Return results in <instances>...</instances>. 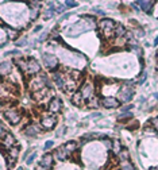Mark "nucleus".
<instances>
[{
    "label": "nucleus",
    "instance_id": "obj_23",
    "mask_svg": "<svg viewBox=\"0 0 158 170\" xmlns=\"http://www.w3.org/2000/svg\"><path fill=\"white\" fill-rule=\"evenodd\" d=\"M118 158H119L120 162H126V161H128V158H130V151H128V149L123 147L122 150H120V152L116 155Z\"/></svg>",
    "mask_w": 158,
    "mask_h": 170
},
{
    "label": "nucleus",
    "instance_id": "obj_41",
    "mask_svg": "<svg viewBox=\"0 0 158 170\" xmlns=\"http://www.w3.org/2000/svg\"><path fill=\"white\" fill-rule=\"evenodd\" d=\"M46 38H47V34L44 33L41 37H39V42H44V41H46Z\"/></svg>",
    "mask_w": 158,
    "mask_h": 170
},
{
    "label": "nucleus",
    "instance_id": "obj_51",
    "mask_svg": "<svg viewBox=\"0 0 158 170\" xmlns=\"http://www.w3.org/2000/svg\"><path fill=\"white\" fill-rule=\"evenodd\" d=\"M0 79H2V76H0Z\"/></svg>",
    "mask_w": 158,
    "mask_h": 170
},
{
    "label": "nucleus",
    "instance_id": "obj_46",
    "mask_svg": "<svg viewBox=\"0 0 158 170\" xmlns=\"http://www.w3.org/2000/svg\"><path fill=\"white\" fill-rule=\"evenodd\" d=\"M153 96H154V99H157V100H158V92H156V93H153Z\"/></svg>",
    "mask_w": 158,
    "mask_h": 170
},
{
    "label": "nucleus",
    "instance_id": "obj_5",
    "mask_svg": "<svg viewBox=\"0 0 158 170\" xmlns=\"http://www.w3.org/2000/svg\"><path fill=\"white\" fill-rule=\"evenodd\" d=\"M57 120H58L57 115H53V114L49 112V114H46V115H44V116L41 117L39 124H41L42 130H45V131H50V130H53L57 126Z\"/></svg>",
    "mask_w": 158,
    "mask_h": 170
},
{
    "label": "nucleus",
    "instance_id": "obj_31",
    "mask_svg": "<svg viewBox=\"0 0 158 170\" xmlns=\"http://www.w3.org/2000/svg\"><path fill=\"white\" fill-rule=\"evenodd\" d=\"M122 170H135V168L128 161H126V162H122Z\"/></svg>",
    "mask_w": 158,
    "mask_h": 170
},
{
    "label": "nucleus",
    "instance_id": "obj_11",
    "mask_svg": "<svg viewBox=\"0 0 158 170\" xmlns=\"http://www.w3.org/2000/svg\"><path fill=\"white\" fill-rule=\"evenodd\" d=\"M120 104V101L116 99V97H112V96H107L104 99L100 100V105H103L104 108L107 109H114V108H118Z\"/></svg>",
    "mask_w": 158,
    "mask_h": 170
},
{
    "label": "nucleus",
    "instance_id": "obj_40",
    "mask_svg": "<svg viewBox=\"0 0 158 170\" xmlns=\"http://www.w3.org/2000/svg\"><path fill=\"white\" fill-rule=\"evenodd\" d=\"M135 35L139 37V38H143V37H145V31H143L142 28H138V30H135Z\"/></svg>",
    "mask_w": 158,
    "mask_h": 170
},
{
    "label": "nucleus",
    "instance_id": "obj_43",
    "mask_svg": "<svg viewBox=\"0 0 158 170\" xmlns=\"http://www.w3.org/2000/svg\"><path fill=\"white\" fill-rule=\"evenodd\" d=\"M42 28H44V27H42V26H41V24H39V26H37V27H35V28H34V33H38V31H41V30H42Z\"/></svg>",
    "mask_w": 158,
    "mask_h": 170
},
{
    "label": "nucleus",
    "instance_id": "obj_6",
    "mask_svg": "<svg viewBox=\"0 0 158 170\" xmlns=\"http://www.w3.org/2000/svg\"><path fill=\"white\" fill-rule=\"evenodd\" d=\"M0 145H2L4 149L10 150L11 147H14V146L16 145V140H15V138H14L12 134H10V132H7V131L0 128Z\"/></svg>",
    "mask_w": 158,
    "mask_h": 170
},
{
    "label": "nucleus",
    "instance_id": "obj_29",
    "mask_svg": "<svg viewBox=\"0 0 158 170\" xmlns=\"http://www.w3.org/2000/svg\"><path fill=\"white\" fill-rule=\"evenodd\" d=\"M138 126H139V123L137 122V120H134V119H131V120H128L127 123H126V127L127 128H130V130H135Z\"/></svg>",
    "mask_w": 158,
    "mask_h": 170
},
{
    "label": "nucleus",
    "instance_id": "obj_19",
    "mask_svg": "<svg viewBox=\"0 0 158 170\" xmlns=\"http://www.w3.org/2000/svg\"><path fill=\"white\" fill-rule=\"evenodd\" d=\"M15 65L18 66V69L22 72L23 74H27V59L24 58H15L14 59Z\"/></svg>",
    "mask_w": 158,
    "mask_h": 170
},
{
    "label": "nucleus",
    "instance_id": "obj_1",
    "mask_svg": "<svg viewBox=\"0 0 158 170\" xmlns=\"http://www.w3.org/2000/svg\"><path fill=\"white\" fill-rule=\"evenodd\" d=\"M44 88H50V80H49V77L45 73L41 72L39 74L33 76L30 79V81H28V89L33 93H35V92L41 91Z\"/></svg>",
    "mask_w": 158,
    "mask_h": 170
},
{
    "label": "nucleus",
    "instance_id": "obj_25",
    "mask_svg": "<svg viewBox=\"0 0 158 170\" xmlns=\"http://www.w3.org/2000/svg\"><path fill=\"white\" fill-rule=\"evenodd\" d=\"M99 105H100V100H99V97H97L96 95H95L91 100H88L87 101V108H97Z\"/></svg>",
    "mask_w": 158,
    "mask_h": 170
},
{
    "label": "nucleus",
    "instance_id": "obj_33",
    "mask_svg": "<svg viewBox=\"0 0 158 170\" xmlns=\"http://www.w3.org/2000/svg\"><path fill=\"white\" fill-rule=\"evenodd\" d=\"M64 4L66 5V8H73V7H77V5H79V3H77V2H70V0H66V2H64Z\"/></svg>",
    "mask_w": 158,
    "mask_h": 170
},
{
    "label": "nucleus",
    "instance_id": "obj_22",
    "mask_svg": "<svg viewBox=\"0 0 158 170\" xmlns=\"http://www.w3.org/2000/svg\"><path fill=\"white\" fill-rule=\"evenodd\" d=\"M131 119H133V114L131 112H122L120 115H118V122L124 123V124Z\"/></svg>",
    "mask_w": 158,
    "mask_h": 170
},
{
    "label": "nucleus",
    "instance_id": "obj_47",
    "mask_svg": "<svg viewBox=\"0 0 158 170\" xmlns=\"http://www.w3.org/2000/svg\"><path fill=\"white\" fill-rule=\"evenodd\" d=\"M154 46H158V37L156 38V41H154Z\"/></svg>",
    "mask_w": 158,
    "mask_h": 170
},
{
    "label": "nucleus",
    "instance_id": "obj_7",
    "mask_svg": "<svg viewBox=\"0 0 158 170\" xmlns=\"http://www.w3.org/2000/svg\"><path fill=\"white\" fill-rule=\"evenodd\" d=\"M42 62H44V65L51 72V73L56 72V69L58 68V59H57V57L53 56V54L42 53Z\"/></svg>",
    "mask_w": 158,
    "mask_h": 170
},
{
    "label": "nucleus",
    "instance_id": "obj_9",
    "mask_svg": "<svg viewBox=\"0 0 158 170\" xmlns=\"http://www.w3.org/2000/svg\"><path fill=\"white\" fill-rule=\"evenodd\" d=\"M39 73H41V64L34 58H28L27 59V74L33 77Z\"/></svg>",
    "mask_w": 158,
    "mask_h": 170
},
{
    "label": "nucleus",
    "instance_id": "obj_50",
    "mask_svg": "<svg viewBox=\"0 0 158 170\" xmlns=\"http://www.w3.org/2000/svg\"><path fill=\"white\" fill-rule=\"evenodd\" d=\"M18 170H24V169H23V168H22V166H21V168H18Z\"/></svg>",
    "mask_w": 158,
    "mask_h": 170
},
{
    "label": "nucleus",
    "instance_id": "obj_8",
    "mask_svg": "<svg viewBox=\"0 0 158 170\" xmlns=\"http://www.w3.org/2000/svg\"><path fill=\"white\" fill-rule=\"evenodd\" d=\"M42 132L41 124H35V123H28L24 128H23V134L28 138H37Z\"/></svg>",
    "mask_w": 158,
    "mask_h": 170
},
{
    "label": "nucleus",
    "instance_id": "obj_20",
    "mask_svg": "<svg viewBox=\"0 0 158 170\" xmlns=\"http://www.w3.org/2000/svg\"><path fill=\"white\" fill-rule=\"evenodd\" d=\"M19 152H21V147L19 146H14V147H11L10 150H8V159L11 161H16L19 157Z\"/></svg>",
    "mask_w": 158,
    "mask_h": 170
},
{
    "label": "nucleus",
    "instance_id": "obj_16",
    "mask_svg": "<svg viewBox=\"0 0 158 170\" xmlns=\"http://www.w3.org/2000/svg\"><path fill=\"white\" fill-rule=\"evenodd\" d=\"M137 5H139V10L145 11V12H150L151 8H153V5L156 4V2H150V0H139V2L135 3Z\"/></svg>",
    "mask_w": 158,
    "mask_h": 170
},
{
    "label": "nucleus",
    "instance_id": "obj_36",
    "mask_svg": "<svg viewBox=\"0 0 158 170\" xmlns=\"http://www.w3.org/2000/svg\"><path fill=\"white\" fill-rule=\"evenodd\" d=\"M15 45L18 46V47H22V46H26V45H27V41H26L24 38H21V39H18V41L15 42Z\"/></svg>",
    "mask_w": 158,
    "mask_h": 170
},
{
    "label": "nucleus",
    "instance_id": "obj_26",
    "mask_svg": "<svg viewBox=\"0 0 158 170\" xmlns=\"http://www.w3.org/2000/svg\"><path fill=\"white\" fill-rule=\"evenodd\" d=\"M102 142H103V145H104V147L107 149V150H112L114 140L108 139V138H103V139H102Z\"/></svg>",
    "mask_w": 158,
    "mask_h": 170
},
{
    "label": "nucleus",
    "instance_id": "obj_24",
    "mask_svg": "<svg viewBox=\"0 0 158 170\" xmlns=\"http://www.w3.org/2000/svg\"><path fill=\"white\" fill-rule=\"evenodd\" d=\"M65 147H66V150L69 152H74V151H77V150H79V143L76 142V140H68L66 143H65Z\"/></svg>",
    "mask_w": 158,
    "mask_h": 170
},
{
    "label": "nucleus",
    "instance_id": "obj_18",
    "mask_svg": "<svg viewBox=\"0 0 158 170\" xmlns=\"http://www.w3.org/2000/svg\"><path fill=\"white\" fill-rule=\"evenodd\" d=\"M72 103H73L76 107H82V104H85V100L82 99V95L80 92H74L70 97Z\"/></svg>",
    "mask_w": 158,
    "mask_h": 170
},
{
    "label": "nucleus",
    "instance_id": "obj_15",
    "mask_svg": "<svg viewBox=\"0 0 158 170\" xmlns=\"http://www.w3.org/2000/svg\"><path fill=\"white\" fill-rule=\"evenodd\" d=\"M14 68V62L12 61H5V62H2L0 64V76L4 77V76H8L11 73Z\"/></svg>",
    "mask_w": 158,
    "mask_h": 170
},
{
    "label": "nucleus",
    "instance_id": "obj_14",
    "mask_svg": "<svg viewBox=\"0 0 158 170\" xmlns=\"http://www.w3.org/2000/svg\"><path fill=\"white\" fill-rule=\"evenodd\" d=\"M54 165V157L53 154H49V152H46V154L42 155L41 161H39V166H42V168H46V169H51Z\"/></svg>",
    "mask_w": 158,
    "mask_h": 170
},
{
    "label": "nucleus",
    "instance_id": "obj_30",
    "mask_svg": "<svg viewBox=\"0 0 158 170\" xmlns=\"http://www.w3.org/2000/svg\"><path fill=\"white\" fill-rule=\"evenodd\" d=\"M35 158H37V151H33V152H31V155H28V157H27V159H26V163L30 166L31 163L35 161Z\"/></svg>",
    "mask_w": 158,
    "mask_h": 170
},
{
    "label": "nucleus",
    "instance_id": "obj_39",
    "mask_svg": "<svg viewBox=\"0 0 158 170\" xmlns=\"http://www.w3.org/2000/svg\"><path fill=\"white\" fill-rule=\"evenodd\" d=\"M151 126H153V127L157 130V132H158V116L151 119Z\"/></svg>",
    "mask_w": 158,
    "mask_h": 170
},
{
    "label": "nucleus",
    "instance_id": "obj_27",
    "mask_svg": "<svg viewBox=\"0 0 158 170\" xmlns=\"http://www.w3.org/2000/svg\"><path fill=\"white\" fill-rule=\"evenodd\" d=\"M122 145H120V142L118 139H115L114 140V146H112V150H114V152H115V155H118L120 152V150H122Z\"/></svg>",
    "mask_w": 158,
    "mask_h": 170
},
{
    "label": "nucleus",
    "instance_id": "obj_21",
    "mask_svg": "<svg viewBox=\"0 0 158 170\" xmlns=\"http://www.w3.org/2000/svg\"><path fill=\"white\" fill-rule=\"evenodd\" d=\"M5 33H7V37L11 39V41H15V39H19V31L15 30V28L11 27H5Z\"/></svg>",
    "mask_w": 158,
    "mask_h": 170
},
{
    "label": "nucleus",
    "instance_id": "obj_12",
    "mask_svg": "<svg viewBox=\"0 0 158 170\" xmlns=\"http://www.w3.org/2000/svg\"><path fill=\"white\" fill-rule=\"evenodd\" d=\"M61 109H62V103H61V100H60L58 97H54V99H51L50 101H49L47 111L50 112V114L57 115V114L61 112Z\"/></svg>",
    "mask_w": 158,
    "mask_h": 170
},
{
    "label": "nucleus",
    "instance_id": "obj_32",
    "mask_svg": "<svg viewBox=\"0 0 158 170\" xmlns=\"http://www.w3.org/2000/svg\"><path fill=\"white\" fill-rule=\"evenodd\" d=\"M143 131L146 132V134H157V130L153 127V126H146L145 130Z\"/></svg>",
    "mask_w": 158,
    "mask_h": 170
},
{
    "label": "nucleus",
    "instance_id": "obj_35",
    "mask_svg": "<svg viewBox=\"0 0 158 170\" xmlns=\"http://www.w3.org/2000/svg\"><path fill=\"white\" fill-rule=\"evenodd\" d=\"M64 11H66V5L65 4H61L58 7H56V14H62Z\"/></svg>",
    "mask_w": 158,
    "mask_h": 170
},
{
    "label": "nucleus",
    "instance_id": "obj_48",
    "mask_svg": "<svg viewBox=\"0 0 158 170\" xmlns=\"http://www.w3.org/2000/svg\"><path fill=\"white\" fill-rule=\"evenodd\" d=\"M156 69L158 70V58H157V61H156Z\"/></svg>",
    "mask_w": 158,
    "mask_h": 170
},
{
    "label": "nucleus",
    "instance_id": "obj_3",
    "mask_svg": "<svg viewBox=\"0 0 158 170\" xmlns=\"http://www.w3.org/2000/svg\"><path fill=\"white\" fill-rule=\"evenodd\" d=\"M115 22L108 18H103L97 22V27L100 28L102 33H104L105 37H114V30H115Z\"/></svg>",
    "mask_w": 158,
    "mask_h": 170
},
{
    "label": "nucleus",
    "instance_id": "obj_38",
    "mask_svg": "<svg viewBox=\"0 0 158 170\" xmlns=\"http://www.w3.org/2000/svg\"><path fill=\"white\" fill-rule=\"evenodd\" d=\"M19 54H21V51L19 50H11V51H5L4 56L8 57V56H19Z\"/></svg>",
    "mask_w": 158,
    "mask_h": 170
},
{
    "label": "nucleus",
    "instance_id": "obj_44",
    "mask_svg": "<svg viewBox=\"0 0 158 170\" xmlns=\"http://www.w3.org/2000/svg\"><path fill=\"white\" fill-rule=\"evenodd\" d=\"M35 170H51V169H46V168H42V166H37V168H35Z\"/></svg>",
    "mask_w": 158,
    "mask_h": 170
},
{
    "label": "nucleus",
    "instance_id": "obj_28",
    "mask_svg": "<svg viewBox=\"0 0 158 170\" xmlns=\"http://www.w3.org/2000/svg\"><path fill=\"white\" fill-rule=\"evenodd\" d=\"M146 79H147V73H146V72L142 69V72H140V74H139V76H138V80H137V81H138V84H139V85H142L143 82L146 81Z\"/></svg>",
    "mask_w": 158,
    "mask_h": 170
},
{
    "label": "nucleus",
    "instance_id": "obj_34",
    "mask_svg": "<svg viewBox=\"0 0 158 170\" xmlns=\"http://www.w3.org/2000/svg\"><path fill=\"white\" fill-rule=\"evenodd\" d=\"M53 146H54V140H47V142L45 143L44 150H45V151H49L50 149H53Z\"/></svg>",
    "mask_w": 158,
    "mask_h": 170
},
{
    "label": "nucleus",
    "instance_id": "obj_10",
    "mask_svg": "<svg viewBox=\"0 0 158 170\" xmlns=\"http://www.w3.org/2000/svg\"><path fill=\"white\" fill-rule=\"evenodd\" d=\"M80 93L82 95V99L85 100V101H88V100H91L92 97L95 96V88L93 85L91 84V82H85L84 85L81 86V89H80Z\"/></svg>",
    "mask_w": 158,
    "mask_h": 170
},
{
    "label": "nucleus",
    "instance_id": "obj_13",
    "mask_svg": "<svg viewBox=\"0 0 158 170\" xmlns=\"http://www.w3.org/2000/svg\"><path fill=\"white\" fill-rule=\"evenodd\" d=\"M53 157L56 158L57 161H66L68 158L70 157V152H69L66 150V147L62 145V146H60V147H57L56 150H54Z\"/></svg>",
    "mask_w": 158,
    "mask_h": 170
},
{
    "label": "nucleus",
    "instance_id": "obj_37",
    "mask_svg": "<svg viewBox=\"0 0 158 170\" xmlns=\"http://www.w3.org/2000/svg\"><path fill=\"white\" fill-rule=\"evenodd\" d=\"M134 108V104H126L122 107V112H130Z\"/></svg>",
    "mask_w": 158,
    "mask_h": 170
},
{
    "label": "nucleus",
    "instance_id": "obj_4",
    "mask_svg": "<svg viewBox=\"0 0 158 170\" xmlns=\"http://www.w3.org/2000/svg\"><path fill=\"white\" fill-rule=\"evenodd\" d=\"M4 117L7 119L8 123L15 126L22 122L23 115H22V111H19L18 108H8L4 111Z\"/></svg>",
    "mask_w": 158,
    "mask_h": 170
},
{
    "label": "nucleus",
    "instance_id": "obj_49",
    "mask_svg": "<svg viewBox=\"0 0 158 170\" xmlns=\"http://www.w3.org/2000/svg\"><path fill=\"white\" fill-rule=\"evenodd\" d=\"M150 170H158V168H150Z\"/></svg>",
    "mask_w": 158,
    "mask_h": 170
},
{
    "label": "nucleus",
    "instance_id": "obj_17",
    "mask_svg": "<svg viewBox=\"0 0 158 170\" xmlns=\"http://www.w3.org/2000/svg\"><path fill=\"white\" fill-rule=\"evenodd\" d=\"M126 34H127V30L124 28V26H123V24H116V26H115L114 37L116 39H122L123 37H126Z\"/></svg>",
    "mask_w": 158,
    "mask_h": 170
},
{
    "label": "nucleus",
    "instance_id": "obj_42",
    "mask_svg": "<svg viewBox=\"0 0 158 170\" xmlns=\"http://www.w3.org/2000/svg\"><path fill=\"white\" fill-rule=\"evenodd\" d=\"M93 12L97 14V15H104V12L102 10H99V8H93Z\"/></svg>",
    "mask_w": 158,
    "mask_h": 170
},
{
    "label": "nucleus",
    "instance_id": "obj_2",
    "mask_svg": "<svg viewBox=\"0 0 158 170\" xmlns=\"http://www.w3.org/2000/svg\"><path fill=\"white\" fill-rule=\"evenodd\" d=\"M118 95H119V101L120 103H128L131 99H133V96H134V85H133V82H128V81H126V82H123L122 86H120V89H119V92H118Z\"/></svg>",
    "mask_w": 158,
    "mask_h": 170
},
{
    "label": "nucleus",
    "instance_id": "obj_45",
    "mask_svg": "<svg viewBox=\"0 0 158 170\" xmlns=\"http://www.w3.org/2000/svg\"><path fill=\"white\" fill-rule=\"evenodd\" d=\"M69 15H70V14H64V15H62V19H68Z\"/></svg>",
    "mask_w": 158,
    "mask_h": 170
}]
</instances>
